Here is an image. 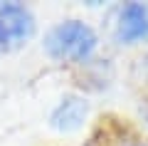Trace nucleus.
Listing matches in <instances>:
<instances>
[{"label": "nucleus", "mask_w": 148, "mask_h": 146, "mask_svg": "<svg viewBox=\"0 0 148 146\" xmlns=\"http://www.w3.org/2000/svg\"><path fill=\"white\" fill-rule=\"evenodd\" d=\"M96 45H99L96 32L82 20L59 22L57 27L49 30L47 40H45L47 52L62 62H86L94 55Z\"/></svg>", "instance_id": "nucleus-1"}, {"label": "nucleus", "mask_w": 148, "mask_h": 146, "mask_svg": "<svg viewBox=\"0 0 148 146\" xmlns=\"http://www.w3.org/2000/svg\"><path fill=\"white\" fill-rule=\"evenodd\" d=\"M35 32V17L22 3H0V52L25 45Z\"/></svg>", "instance_id": "nucleus-2"}, {"label": "nucleus", "mask_w": 148, "mask_h": 146, "mask_svg": "<svg viewBox=\"0 0 148 146\" xmlns=\"http://www.w3.org/2000/svg\"><path fill=\"white\" fill-rule=\"evenodd\" d=\"M116 40L123 45L148 42V5L126 3L116 17Z\"/></svg>", "instance_id": "nucleus-3"}, {"label": "nucleus", "mask_w": 148, "mask_h": 146, "mask_svg": "<svg viewBox=\"0 0 148 146\" xmlns=\"http://www.w3.org/2000/svg\"><path fill=\"white\" fill-rule=\"evenodd\" d=\"M86 111H89V104L82 97H64L57 104V109L52 111L49 124L57 131H74V129H79L84 124Z\"/></svg>", "instance_id": "nucleus-4"}, {"label": "nucleus", "mask_w": 148, "mask_h": 146, "mask_svg": "<svg viewBox=\"0 0 148 146\" xmlns=\"http://www.w3.org/2000/svg\"><path fill=\"white\" fill-rule=\"evenodd\" d=\"M143 62H146V69H148V57H146V60H143Z\"/></svg>", "instance_id": "nucleus-5"}]
</instances>
